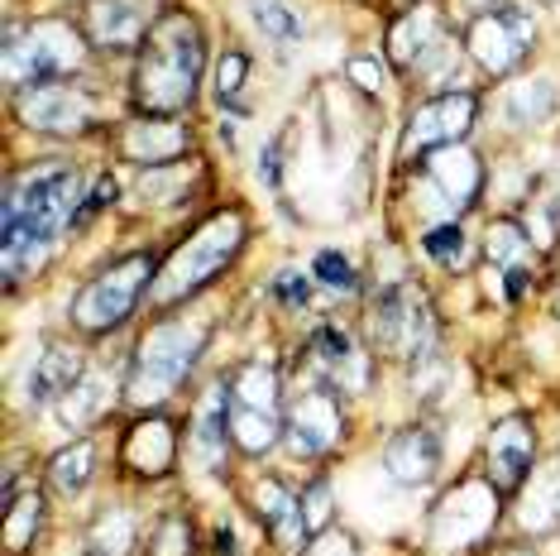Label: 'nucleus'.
<instances>
[{"label": "nucleus", "mask_w": 560, "mask_h": 556, "mask_svg": "<svg viewBox=\"0 0 560 556\" xmlns=\"http://www.w3.org/2000/svg\"><path fill=\"white\" fill-rule=\"evenodd\" d=\"M82 173L68 163H39V169L20 173L5 187V211H0V264H5V283H20L24 274L39 264L62 225L82 217Z\"/></svg>", "instance_id": "1"}, {"label": "nucleus", "mask_w": 560, "mask_h": 556, "mask_svg": "<svg viewBox=\"0 0 560 556\" xmlns=\"http://www.w3.org/2000/svg\"><path fill=\"white\" fill-rule=\"evenodd\" d=\"M201 62H207V44L187 10H163L149 24L144 44H139V68H135V106L144 116H177L192 106Z\"/></svg>", "instance_id": "2"}, {"label": "nucleus", "mask_w": 560, "mask_h": 556, "mask_svg": "<svg viewBox=\"0 0 560 556\" xmlns=\"http://www.w3.org/2000/svg\"><path fill=\"white\" fill-rule=\"evenodd\" d=\"M240 245H245V211H215V217L163 264V274L154 283V302L168 308V302L207 288L211 278L240 255Z\"/></svg>", "instance_id": "3"}, {"label": "nucleus", "mask_w": 560, "mask_h": 556, "mask_svg": "<svg viewBox=\"0 0 560 556\" xmlns=\"http://www.w3.org/2000/svg\"><path fill=\"white\" fill-rule=\"evenodd\" d=\"M86 58L82 34L68 20H34L5 30V82L10 86H39L54 78L78 72Z\"/></svg>", "instance_id": "4"}, {"label": "nucleus", "mask_w": 560, "mask_h": 556, "mask_svg": "<svg viewBox=\"0 0 560 556\" xmlns=\"http://www.w3.org/2000/svg\"><path fill=\"white\" fill-rule=\"evenodd\" d=\"M201 346H207V332H201V326H187V322L154 326V332L139 340L130 384H125V389H130V398L139 403V408H154V403H163L187 379V370L197 364Z\"/></svg>", "instance_id": "5"}, {"label": "nucleus", "mask_w": 560, "mask_h": 556, "mask_svg": "<svg viewBox=\"0 0 560 556\" xmlns=\"http://www.w3.org/2000/svg\"><path fill=\"white\" fill-rule=\"evenodd\" d=\"M149 278H154V259L149 255L116 259L110 269H101L92 283L72 298V322H78L82 332H110V326H120L135 312V302L144 293Z\"/></svg>", "instance_id": "6"}, {"label": "nucleus", "mask_w": 560, "mask_h": 556, "mask_svg": "<svg viewBox=\"0 0 560 556\" xmlns=\"http://www.w3.org/2000/svg\"><path fill=\"white\" fill-rule=\"evenodd\" d=\"M374 340L378 350L398 360H427L436 346V322H431V302L422 288L393 283L374 298Z\"/></svg>", "instance_id": "7"}, {"label": "nucleus", "mask_w": 560, "mask_h": 556, "mask_svg": "<svg viewBox=\"0 0 560 556\" xmlns=\"http://www.w3.org/2000/svg\"><path fill=\"white\" fill-rule=\"evenodd\" d=\"M532 34H537V20L522 5H493L469 24V54H475L489 72H513L522 54H527Z\"/></svg>", "instance_id": "8"}, {"label": "nucleus", "mask_w": 560, "mask_h": 556, "mask_svg": "<svg viewBox=\"0 0 560 556\" xmlns=\"http://www.w3.org/2000/svg\"><path fill=\"white\" fill-rule=\"evenodd\" d=\"M475 111L479 101L469 92H445L436 101H427L422 111L412 116L402 135V154H431V149H445V144H460L475 125Z\"/></svg>", "instance_id": "9"}, {"label": "nucleus", "mask_w": 560, "mask_h": 556, "mask_svg": "<svg viewBox=\"0 0 560 556\" xmlns=\"http://www.w3.org/2000/svg\"><path fill=\"white\" fill-rule=\"evenodd\" d=\"M499 518V489L479 485V479H465L451 495L441 499L436 509V542L441 547H469L475 537L489 533V523Z\"/></svg>", "instance_id": "10"}, {"label": "nucleus", "mask_w": 560, "mask_h": 556, "mask_svg": "<svg viewBox=\"0 0 560 556\" xmlns=\"http://www.w3.org/2000/svg\"><path fill=\"white\" fill-rule=\"evenodd\" d=\"M283 432H288V447L298 451V456H326V451L340 441V432H346L336 394H330V389H312V394H302L288 408Z\"/></svg>", "instance_id": "11"}, {"label": "nucleus", "mask_w": 560, "mask_h": 556, "mask_svg": "<svg viewBox=\"0 0 560 556\" xmlns=\"http://www.w3.org/2000/svg\"><path fill=\"white\" fill-rule=\"evenodd\" d=\"M532 456H537V437H532L527 417H503L489 432V485L499 495H517L532 479Z\"/></svg>", "instance_id": "12"}, {"label": "nucleus", "mask_w": 560, "mask_h": 556, "mask_svg": "<svg viewBox=\"0 0 560 556\" xmlns=\"http://www.w3.org/2000/svg\"><path fill=\"white\" fill-rule=\"evenodd\" d=\"M20 116L34 130H54V135H72L92 120V101L78 86H58V82H39L20 96Z\"/></svg>", "instance_id": "13"}, {"label": "nucleus", "mask_w": 560, "mask_h": 556, "mask_svg": "<svg viewBox=\"0 0 560 556\" xmlns=\"http://www.w3.org/2000/svg\"><path fill=\"white\" fill-rule=\"evenodd\" d=\"M427 183L441 193L445 207H469L479 197V183H483V169L479 159L460 144H445V149H431L427 159Z\"/></svg>", "instance_id": "14"}, {"label": "nucleus", "mask_w": 560, "mask_h": 556, "mask_svg": "<svg viewBox=\"0 0 560 556\" xmlns=\"http://www.w3.org/2000/svg\"><path fill=\"white\" fill-rule=\"evenodd\" d=\"M384 471L398 479V485H427V479L441 471L436 437H431L427 427H402V432H393L384 447Z\"/></svg>", "instance_id": "15"}, {"label": "nucleus", "mask_w": 560, "mask_h": 556, "mask_svg": "<svg viewBox=\"0 0 560 556\" xmlns=\"http://www.w3.org/2000/svg\"><path fill=\"white\" fill-rule=\"evenodd\" d=\"M86 30L101 48H135L149 34L144 0H92L86 5Z\"/></svg>", "instance_id": "16"}, {"label": "nucleus", "mask_w": 560, "mask_h": 556, "mask_svg": "<svg viewBox=\"0 0 560 556\" xmlns=\"http://www.w3.org/2000/svg\"><path fill=\"white\" fill-rule=\"evenodd\" d=\"M82 384V356L72 346H44V356H34V370H30V403L44 408L54 398H68L72 389Z\"/></svg>", "instance_id": "17"}, {"label": "nucleus", "mask_w": 560, "mask_h": 556, "mask_svg": "<svg viewBox=\"0 0 560 556\" xmlns=\"http://www.w3.org/2000/svg\"><path fill=\"white\" fill-rule=\"evenodd\" d=\"M173 456H177V437H173V422H163V417H144L125 437V465L135 475H163Z\"/></svg>", "instance_id": "18"}, {"label": "nucleus", "mask_w": 560, "mask_h": 556, "mask_svg": "<svg viewBox=\"0 0 560 556\" xmlns=\"http://www.w3.org/2000/svg\"><path fill=\"white\" fill-rule=\"evenodd\" d=\"M225 437H231V394L211 389L197 408V427H192V461L201 471H215L225 461Z\"/></svg>", "instance_id": "19"}, {"label": "nucleus", "mask_w": 560, "mask_h": 556, "mask_svg": "<svg viewBox=\"0 0 560 556\" xmlns=\"http://www.w3.org/2000/svg\"><path fill=\"white\" fill-rule=\"evenodd\" d=\"M125 154H130L135 163H149V169H159V163H168L177 159L187 149V130L183 125H173V120H135V125H125Z\"/></svg>", "instance_id": "20"}, {"label": "nucleus", "mask_w": 560, "mask_h": 556, "mask_svg": "<svg viewBox=\"0 0 560 556\" xmlns=\"http://www.w3.org/2000/svg\"><path fill=\"white\" fill-rule=\"evenodd\" d=\"M312 356L340 379V389H364L369 364H364V356L354 350V340L340 332V326H316V336H312Z\"/></svg>", "instance_id": "21"}, {"label": "nucleus", "mask_w": 560, "mask_h": 556, "mask_svg": "<svg viewBox=\"0 0 560 556\" xmlns=\"http://www.w3.org/2000/svg\"><path fill=\"white\" fill-rule=\"evenodd\" d=\"M254 499H259V518L269 523V533L283 542V547H302V537H307V523H302V499H292L278 479H264V485L254 489Z\"/></svg>", "instance_id": "22"}, {"label": "nucleus", "mask_w": 560, "mask_h": 556, "mask_svg": "<svg viewBox=\"0 0 560 556\" xmlns=\"http://www.w3.org/2000/svg\"><path fill=\"white\" fill-rule=\"evenodd\" d=\"M489 259L503 269L508 278V298H517L527 288V259H532V240L517 221H493L489 231Z\"/></svg>", "instance_id": "23"}, {"label": "nucleus", "mask_w": 560, "mask_h": 556, "mask_svg": "<svg viewBox=\"0 0 560 556\" xmlns=\"http://www.w3.org/2000/svg\"><path fill=\"white\" fill-rule=\"evenodd\" d=\"M278 413L273 408H245V403H231V437L245 456H264L278 441Z\"/></svg>", "instance_id": "24"}, {"label": "nucleus", "mask_w": 560, "mask_h": 556, "mask_svg": "<svg viewBox=\"0 0 560 556\" xmlns=\"http://www.w3.org/2000/svg\"><path fill=\"white\" fill-rule=\"evenodd\" d=\"M522 523H527L532 533H546V528L560 523V465H551V471H532V489H527Z\"/></svg>", "instance_id": "25"}, {"label": "nucleus", "mask_w": 560, "mask_h": 556, "mask_svg": "<svg viewBox=\"0 0 560 556\" xmlns=\"http://www.w3.org/2000/svg\"><path fill=\"white\" fill-rule=\"evenodd\" d=\"M92 465H96L92 441H72V447H62L58 456L48 461V479H54L58 495H82L86 479H92Z\"/></svg>", "instance_id": "26"}, {"label": "nucleus", "mask_w": 560, "mask_h": 556, "mask_svg": "<svg viewBox=\"0 0 560 556\" xmlns=\"http://www.w3.org/2000/svg\"><path fill=\"white\" fill-rule=\"evenodd\" d=\"M231 403H245V408H273L278 413V374H273V364H264V360L240 364L235 379H231Z\"/></svg>", "instance_id": "27"}, {"label": "nucleus", "mask_w": 560, "mask_h": 556, "mask_svg": "<svg viewBox=\"0 0 560 556\" xmlns=\"http://www.w3.org/2000/svg\"><path fill=\"white\" fill-rule=\"evenodd\" d=\"M436 39H441V34H436V20H431L427 10H412V15H402L398 24H393L388 48H393V58L412 68V62L422 58V54H427V48L436 44Z\"/></svg>", "instance_id": "28"}, {"label": "nucleus", "mask_w": 560, "mask_h": 556, "mask_svg": "<svg viewBox=\"0 0 560 556\" xmlns=\"http://www.w3.org/2000/svg\"><path fill=\"white\" fill-rule=\"evenodd\" d=\"M130 547H135V513L106 509L92 523V556H130Z\"/></svg>", "instance_id": "29"}, {"label": "nucleus", "mask_w": 560, "mask_h": 556, "mask_svg": "<svg viewBox=\"0 0 560 556\" xmlns=\"http://www.w3.org/2000/svg\"><path fill=\"white\" fill-rule=\"evenodd\" d=\"M39 523H44V499L34 495V489L20 499H10L5 503V547L24 552L34 542V533H39Z\"/></svg>", "instance_id": "30"}, {"label": "nucleus", "mask_w": 560, "mask_h": 556, "mask_svg": "<svg viewBox=\"0 0 560 556\" xmlns=\"http://www.w3.org/2000/svg\"><path fill=\"white\" fill-rule=\"evenodd\" d=\"M249 20L259 24V30L269 34L278 48H288V44H298V39H302V20L292 15L283 0H249Z\"/></svg>", "instance_id": "31"}, {"label": "nucleus", "mask_w": 560, "mask_h": 556, "mask_svg": "<svg viewBox=\"0 0 560 556\" xmlns=\"http://www.w3.org/2000/svg\"><path fill=\"white\" fill-rule=\"evenodd\" d=\"M551 106H556V86L546 78L527 82V86H513V96H508V120H513V125H532V120H541Z\"/></svg>", "instance_id": "32"}, {"label": "nucleus", "mask_w": 560, "mask_h": 556, "mask_svg": "<svg viewBox=\"0 0 560 556\" xmlns=\"http://www.w3.org/2000/svg\"><path fill=\"white\" fill-rule=\"evenodd\" d=\"M101 408H106V384H101V379H82V384L62 398V422L82 427V422H92Z\"/></svg>", "instance_id": "33"}, {"label": "nucleus", "mask_w": 560, "mask_h": 556, "mask_svg": "<svg viewBox=\"0 0 560 556\" xmlns=\"http://www.w3.org/2000/svg\"><path fill=\"white\" fill-rule=\"evenodd\" d=\"M422 250L431 259H441V264H460L465 259V231L455 221H445V225H436V231H427Z\"/></svg>", "instance_id": "34"}, {"label": "nucleus", "mask_w": 560, "mask_h": 556, "mask_svg": "<svg viewBox=\"0 0 560 556\" xmlns=\"http://www.w3.org/2000/svg\"><path fill=\"white\" fill-rule=\"evenodd\" d=\"M245 72H249V58L245 54H225L221 68H215V96L235 101L240 92H245Z\"/></svg>", "instance_id": "35"}, {"label": "nucleus", "mask_w": 560, "mask_h": 556, "mask_svg": "<svg viewBox=\"0 0 560 556\" xmlns=\"http://www.w3.org/2000/svg\"><path fill=\"white\" fill-rule=\"evenodd\" d=\"M302 523H307V537H322L330 528V489L326 485H312L302 495Z\"/></svg>", "instance_id": "36"}, {"label": "nucleus", "mask_w": 560, "mask_h": 556, "mask_svg": "<svg viewBox=\"0 0 560 556\" xmlns=\"http://www.w3.org/2000/svg\"><path fill=\"white\" fill-rule=\"evenodd\" d=\"M312 274L322 278L326 288H340V293H350V288H354V269H350V259H340L336 250H322V255H316V264H312Z\"/></svg>", "instance_id": "37"}, {"label": "nucleus", "mask_w": 560, "mask_h": 556, "mask_svg": "<svg viewBox=\"0 0 560 556\" xmlns=\"http://www.w3.org/2000/svg\"><path fill=\"white\" fill-rule=\"evenodd\" d=\"M412 68L422 72V78H431V82H445V78H455V48L445 44V39H436V44H431L422 58L412 62Z\"/></svg>", "instance_id": "38"}, {"label": "nucleus", "mask_w": 560, "mask_h": 556, "mask_svg": "<svg viewBox=\"0 0 560 556\" xmlns=\"http://www.w3.org/2000/svg\"><path fill=\"white\" fill-rule=\"evenodd\" d=\"M154 556H192V528L183 518H163L159 523V552Z\"/></svg>", "instance_id": "39"}, {"label": "nucleus", "mask_w": 560, "mask_h": 556, "mask_svg": "<svg viewBox=\"0 0 560 556\" xmlns=\"http://www.w3.org/2000/svg\"><path fill=\"white\" fill-rule=\"evenodd\" d=\"M177 183H183V169H168V163H159V169L144 173V183H139V193L149 201H168L177 193Z\"/></svg>", "instance_id": "40"}, {"label": "nucleus", "mask_w": 560, "mask_h": 556, "mask_svg": "<svg viewBox=\"0 0 560 556\" xmlns=\"http://www.w3.org/2000/svg\"><path fill=\"white\" fill-rule=\"evenodd\" d=\"M278 298H283V302H292V308H302V302H307V293H312V283H307V278H302V274H278Z\"/></svg>", "instance_id": "41"}, {"label": "nucleus", "mask_w": 560, "mask_h": 556, "mask_svg": "<svg viewBox=\"0 0 560 556\" xmlns=\"http://www.w3.org/2000/svg\"><path fill=\"white\" fill-rule=\"evenodd\" d=\"M350 78L364 86V92H378L384 86V68H378V58H350Z\"/></svg>", "instance_id": "42"}, {"label": "nucleus", "mask_w": 560, "mask_h": 556, "mask_svg": "<svg viewBox=\"0 0 560 556\" xmlns=\"http://www.w3.org/2000/svg\"><path fill=\"white\" fill-rule=\"evenodd\" d=\"M307 556H354V542H350L346 533H340V537H336V533H322Z\"/></svg>", "instance_id": "43"}, {"label": "nucleus", "mask_w": 560, "mask_h": 556, "mask_svg": "<svg viewBox=\"0 0 560 556\" xmlns=\"http://www.w3.org/2000/svg\"><path fill=\"white\" fill-rule=\"evenodd\" d=\"M110 201H116V183H110V178H101V183H96V193L86 197V207H82V217H78V221L96 217V211H101V207H110Z\"/></svg>", "instance_id": "44"}, {"label": "nucleus", "mask_w": 560, "mask_h": 556, "mask_svg": "<svg viewBox=\"0 0 560 556\" xmlns=\"http://www.w3.org/2000/svg\"><path fill=\"white\" fill-rule=\"evenodd\" d=\"M278 149H283V144H278V139H273V144L259 154V178L269 183V187H278Z\"/></svg>", "instance_id": "45"}, {"label": "nucleus", "mask_w": 560, "mask_h": 556, "mask_svg": "<svg viewBox=\"0 0 560 556\" xmlns=\"http://www.w3.org/2000/svg\"><path fill=\"white\" fill-rule=\"evenodd\" d=\"M215 552H221V556H235V537H231V528H215Z\"/></svg>", "instance_id": "46"}]
</instances>
